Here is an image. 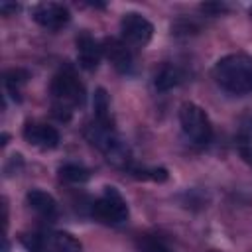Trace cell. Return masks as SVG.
<instances>
[{
    "mask_svg": "<svg viewBox=\"0 0 252 252\" xmlns=\"http://www.w3.org/2000/svg\"><path fill=\"white\" fill-rule=\"evenodd\" d=\"M51 93V110L59 120H69L77 108L85 102V87L79 81L73 67H61L49 87Z\"/></svg>",
    "mask_w": 252,
    "mask_h": 252,
    "instance_id": "6da1fadb",
    "label": "cell"
},
{
    "mask_svg": "<svg viewBox=\"0 0 252 252\" xmlns=\"http://www.w3.org/2000/svg\"><path fill=\"white\" fill-rule=\"evenodd\" d=\"M213 79L226 93H252V55L230 53L220 57L213 67Z\"/></svg>",
    "mask_w": 252,
    "mask_h": 252,
    "instance_id": "7a4b0ae2",
    "label": "cell"
},
{
    "mask_svg": "<svg viewBox=\"0 0 252 252\" xmlns=\"http://www.w3.org/2000/svg\"><path fill=\"white\" fill-rule=\"evenodd\" d=\"M87 140L106 158L108 163L116 167H130L132 163V154L128 144L120 138V134L114 130L112 122H100V120H91L85 128Z\"/></svg>",
    "mask_w": 252,
    "mask_h": 252,
    "instance_id": "3957f363",
    "label": "cell"
},
{
    "mask_svg": "<svg viewBox=\"0 0 252 252\" xmlns=\"http://www.w3.org/2000/svg\"><path fill=\"white\" fill-rule=\"evenodd\" d=\"M91 213L96 220H100L104 224H112V226L124 224L128 220V215H130L126 199L112 185H106L102 189V193L94 199V203L91 207Z\"/></svg>",
    "mask_w": 252,
    "mask_h": 252,
    "instance_id": "277c9868",
    "label": "cell"
},
{
    "mask_svg": "<svg viewBox=\"0 0 252 252\" xmlns=\"http://www.w3.org/2000/svg\"><path fill=\"white\" fill-rule=\"evenodd\" d=\"M179 124L185 134V138L195 144V146H207L213 138V126L207 116V112L195 104V102H185L179 108Z\"/></svg>",
    "mask_w": 252,
    "mask_h": 252,
    "instance_id": "5b68a950",
    "label": "cell"
},
{
    "mask_svg": "<svg viewBox=\"0 0 252 252\" xmlns=\"http://www.w3.org/2000/svg\"><path fill=\"white\" fill-rule=\"evenodd\" d=\"M22 244L30 252H83L81 242L63 230H43L33 234H24Z\"/></svg>",
    "mask_w": 252,
    "mask_h": 252,
    "instance_id": "8992f818",
    "label": "cell"
},
{
    "mask_svg": "<svg viewBox=\"0 0 252 252\" xmlns=\"http://www.w3.org/2000/svg\"><path fill=\"white\" fill-rule=\"evenodd\" d=\"M120 32H122V39L128 43V45H146L152 35H154V26L152 22L138 14V12H128L122 16L120 20Z\"/></svg>",
    "mask_w": 252,
    "mask_h": 252,
    "instance_id": "52a82bcc",
    "label": "cell"
},
{
    "mask_svg": "<svg viewBox=\"0 0 252 252\" xmlns=\"http://www.w3.org/2000/svg\"><path fill=\"white\" fill-rule=\"evenodd\" d=\"M32 18L41 28L57 32V30H61V28H65L69 24L71 14H69L67 6H63V4H57V2H41V4H35L32 8Z\"/></svg>",
    "mask_w": 252,
    "mask_h": 252,
    "instance_id": "ba28073f",
    "label": "cell"
},
{
    "mask_svg": "<svg viewBox=\"0 0 252 252\" xmlns=\"http://www.w3.org/2000/svg\"><path fill=\"white\" fill-rule=\"evenodd\" d=\"M102 53L118 73H130L134 67V55L130 45L118 37H106L102 41Z\"/></svg>",
    "mask_w": 252,
    "mask_h": 252,
    "instance_id": "9c48e42d",
    "label": "cell"
},
{
    "mask_svg": "<svg viewBox=\"0 0 252 252\" xmlns=\"http://www.w3.org/2000/svg\"><path fill=\"white\" fill-rule=\"evenodd\" d=\"M22 136L30 146H35L39 150H53L59 146L61 140L57 128L45 122H28L22 130Z\"/></svg>",
    "mask_w": 252,
    "mask_h": 252,
    "instance_id": "30bf717a",
    "label": "cell"
},
{
    "mask_svg": "<svg viewBox=\"0 0 252 252\" xmlns=\"http://www.w3.org/2000/svg\"><path fill=\"white\" fill-rule=\"evenodd\" d=\"M77 43V59L79 65L87 71H94L102 59V43H98L89 32H81L75 39Z\"/></svg>",
    "mask_w": 252,
    "mask_h": 252,
    "instance_id": "8fae6325",
    "label": "cell"
},
{
    "mask_svg": "<svg viewBox=\"0 0 252 252\" xmlns=\"http://www.w3.org/2000/svg\"><path fill=\"white\" fill-rule=\"evenodd\" d=\"M26 201H28V205H30L37 215H41V217H45V219L57 217V201H55L49 193H45V191H41V189H32V191H28Z\"/></svg>",
    "mask_w": 252,
    "mask_h": 252,
    "instance_id": "7c38bea8",
    "label": "cell"
},
{
    "mask_svg": "<svg viewBox=\"0 0 252 252\" xmlns=\"http://www.w3.org/2000/svg\"><path fill=\"white\" fill-rule=\"evenodd\" d=\"M179 83H183V71L175 65H169V63L163 65L154 77V87L158 91H169V89L177 87Z\"/></svg>",
    "mask_w": 252,
    "mask_h": 252,
    "instance_id": "4fadbf2b",
    "label": "cell"
},
{
    "mask_svg": "<svg viewBox=\"0 0 252 252\" xmlns=\"http://www.w3.org/2000/svg\"><path fill=\"white\" fill-rule=\"evenodd\" d=\"M28 79H30V73H28L26 69H10V71H6V75H4V85H6L8 93H10L14 98L20 100L22 87L28 83Z\"/></svg>",
    "mask_w": 252,
    "mask_h": 252,
    "instance_id": "5bb4252c",
    "label": "cell"
},
{
    "mask_svg": "<svg viewBox=\"0 0 252 252\" xmlns=\"http://www.w3.org/2000/svg\"><path fill=\"white\" fill-rule=\"evenodd\" d=\"M93 118L100 122H112L110 120V102L104 89H96L93 98Z\"/></svg>",
    "mask_w": 252,
    "mask_h": 252,
    "instance_id": "9a60e30c",
    "label": "cell"
},
{
    "mask_svg": "<svg viewBox=\"0 0 252 252\" xmlns=\"http://www.w3.org/2000/svg\"><path fill=\"white\" fill-rule=\"evenodd\" d=\"M59 175L67 183H85L91 177L89 169L83 167V165H79V163H63L59 167Z\"/></svg>",
    "mask_w": 252,
    "mask_h": 252,
    "instance_id": "2e32d148",
    "label": "cell"
},
{
    "mask_svg": "<svg viewBox=\"0 0 252 252\" xmlns=\"http://www.w3.org/2000/svg\"><path fill=\"white\" fill-rule=\"evenodd\" d=\"M134 177L138 179H152V181H165L167 179V171L163 167H152V169H138L132 167Z\"/></svg>",
    "mask_w": 252,
    "mask_h": 252,
    "instance_id": "e0dca14e",
    "label": "cell"
},
{
    "mask_svg": "<svg viewBox=\"0 0 252 252\" xmlns=\"http://www.w3.org/2000/svg\"><path fill=\"white\" fill-rule=\"evenodd\" d=\"M201 10H203L205 14L219 16V14L226 12V10H228V6H226V4H219V2H215V4H201Z\"/></svg>",
    "mask_w": 252,
    "mask_h": 252,
    "instance_id": "ac0fdd59",
    "label": "cell"
},
{
    "mask_svg": "<svg viewBox=\"0 0 252 252\" xmlns=\"http://www.w3.org/2000/svg\"><path fill=\"white\" fill-rule=\"evenodd\" d=\"M240 158H242L248 165H252V144H242V146H240Z\"/></svg>",
    "mask_w": 252,
    "mask_h": 252,
    "instance_id": "d6986e66",
    "label": "cell"
},
{
    "mask_svg": "<svg viewBox=\"0 0 252 252\" xmlns=\"http://www.w3.org/2000/svg\"><path fill=\"white\" fill-rule=\"evenodd\" d=\"M18 4H10V2H2L0 4V12L4 14V16H8V14H12V12H18Z\"/></svg>",
    "mask_w": 252,
    "mask_h": 252,
    "instance_id": "ffe728a7",
    "label": "cell"
},
{
    "mask_svg": "<svg viewBox=\"0 0 252 252\" xmlns=\"http://www.w3.org/2000/svg\"><path fill=\"white\" fill-rule=\"evenodd\" d=\"M244 132L246 134H250L252 132V112H250V116L246 118V122H244Z\"/></svg>",
    "mask_w": 252,
    "mask_h": 252,
    "instance_id": "44dd1931",
    "label": "cell"
},
{
    "mask_svg": "<svg viewBox=\"0 0 252 252\" xmlns=\"http://www.w3.org/2000/svg\"><path fill=\"white\" fill-rule=\"evenodd\" d=\"M248 12H250V16H252V6H250V8H248Z\"/></svg>",
    "mask_w": 252,
    "mask_h": 252,
    "instance_id": "7402d4cb",
    "label": "cell"
}]
</instances>
